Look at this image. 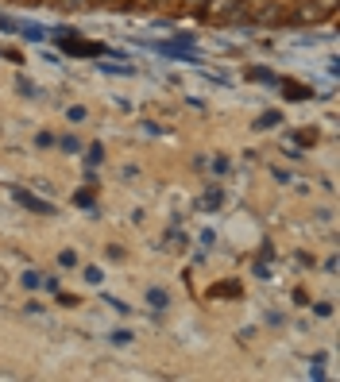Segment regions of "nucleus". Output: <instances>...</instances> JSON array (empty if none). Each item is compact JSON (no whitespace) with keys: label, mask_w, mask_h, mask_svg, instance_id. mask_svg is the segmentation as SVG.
Masks as SVG:
<instances>
[{"label":"nucleus","mask_w":340,"mask_h":382,"mask_svg":"<svg viewBox=\"0 0 340 382\" xmlns=\"http://www.w3.org/2000/svg\"><path fill=\"white\" fill-rule=\"evenodd\" d=\"M12 197H16L20 205L27 208V213H39V216H50V213H54V205H50V201L35 197V193H27V190H12Z\"/></svg>","instance_id":"1"},{"label":"nucleus","mask_w":340,"mask_h":382,"mask_svg":"<svg viewBox=\"0 0 340 382\" xmlns=\"http://www.w3.org/2000/svg\"><path fill=\"white\" fill-rule=\"evenodd\" d=\"M62 50H66V54H89V59H101V54H108L101 43H82V39H62Z\"/></svg>","instance_id":"2"},{"label":"nucleus","mask_w":340,"mask_h":382,"mask_svg":"<svg viewBox=\"0 0 340 382\" xmlns=\"http://www.w3.org/2000/svg\"><path fill=\"white\" fill-rule=\"evenodd\" d=\"M248 77H251V82H267V85H274V82H279V77H274L267 66H251V70H248Z\"/></svg>","instance_id":"3"},{"label":"nucleus","mask_w":340,"mask_h":382,"mask_svg":"<svg viewBox=\"0 0 340 382\" xmlns=\"http://www.w3.org/2000/svg\"><path fill=\"white\" fill-rule=\"evenodd\" d=\"M274 124H282L279 112H263V116L256 120V132H267V128H274Z\"/></svg>","instance_id":"4"},{"label":"nucleus","mask_w":340,"mask_h":382,"mask_svg":"<svg viewBox=\"0 0 340 382\" xmlns=\"http://www.w3.org/2000/svg\"><path fill=\"white\" fill-rule=\"evenodd\" d=\"M147 305H155V309H166V305H170V298H166V290H147Z\"/></svg>","instance_id":"5"},{"label":"nucleus","mask_w":340,"mask_h":382,"mask_svg":"<svg viewBox=\"0 0 340 382\" xmlns=\"http://www.w3.org/2000/svg\"><path fill=\"white\" fill-rule=\"evenodd\" d=\"M85 116H89V112H85L82 105H70V108H66V120H70V124H85Z\"/></svg>","instance_id":"6"},{"label":"nucleus","mask_w":340,"mask_h":382,"mask_svg":"<svg viewBox=\"0 0 340 382\" xmlns=\"http://www.w3.org/2000/svg\"><path fill=\"white\" fill-rule=\"evenodd\" d=\"M82 275H85V282H93V286H101V282H105V270H101V266H85Z\"/></svg>","instance_id":"7"},{"label":"nucleus","mask_w":340,"mask_h":382,"mask_svg":"<svg viewBox=\"0 0 340 382\" xmlns=\"http://www.w3.org/2000/svg\"><path fill=\"white\" fill-rule=\"evenodd\" d=\"M101 162H105V147L93 143V147H89V167H101Z\"/></svg>","instance_id":"8"},{"label":"nucleus","mask_w":340,"mask_h":382,"mask_svg":"<svg viewBox=\"0 0 340 382\" xmlns=\"http://www.w3.org/2000/svg\"><path fill=\"white\" fill-rule=\"evenodd\" d=\"M62 151H66V155H77V151H82V143H77L74 135H66V139H62Z\"/></svg>","instance_id":"9"},{"label":"nucleus","mask_w":340,"mask_h":382,"mask_svg":"<svg viewBox=\"0 0 340 382\" xmlns=\"http://www.w3.org/2000/svg\"><path fill=\"white\" fill-rule=\"evenodd\" d=\"M59 263L70 270V266H77V255H74V251H62V255H59Z\"/></svg>","instance_id":"10"},{"label":"nucleus","mask_w":340,"mask_h":382,"mask_svg":"<svg viewBox=\"0 0 340 382\" xmlns=\"http://www.w3.org/2000/svg\"><path fill=\"white\" fill-rule=\"evenodd\" d=\"M294 143H302V147H306V143H317V132H298V135H294Z\"/></svg>","instance_id":"11"},{"label":"nucleus","mask_w":340,"mask_h":382,"mask_svg":"<svg viewBox=\"0 0 340 382\" xmlns=\"http://www.w3.org/2000/svg\"><path fill=\"white\" fill-rule=\"evenodd\" d=\"M20 93H27V97H35V93H39V85H31V82H27V77H20Z\"/></svg>","instance_id":"12"},{"label":"nucleus","mask_w":340,"mask_h":382,"mask_svg":"<svg viewBox=\"0 0 340 382\" xmlns=\"http://www.w3.org/2000/svg\"><path fill=\"white\" fill-rule=\"evenodd\" d=\"M132 340V333H128V328H117V333H112V344H128Z\"/></svg>","instance_id":"13"},{"label":"nucleus","mask_w":340,"mask_h":382,"mask_svg":"<svg viewBox=\"0 0 340 382\" xmlns=\"http://www.w3.org/2000/svg\"><path fill=\"white\" fill-rule=\"evenodd\" d=\"M24 286H27V290H39L43 278H39V275H24Z\"/></svg>","instance_id":"14"},{"label":"nucleus","mask_w":340,"mask_h":382,"mask_svg":"<svg viewBox=\"0 0 340 382\" xmlns=\"http://www.w3.org/2000/svg\"><path fill=\"white\" fill-rule=\"evenodd\" d=\"M221 201H224V193H216V190H213V193H209V197H205V205H209V208H216V205H221Z\"/></svg>","instance_id":"15"},{"label":"nucleus","mask_w":340,"mask_h":382,"mask_svg":"<svg viewBox=\"0 0 340 382\" xmlns=\"http://www.w3.org/2000/svg\"><path fill=\"white\" fill-rule=\"evenodd\" d=\"M35 143H39V147H50V143H54V135H47V132H39V135H35Z\"/></svg>","instance_id":"16"},{"label":"nucleus","mask_w":340,"mask_h":382,"mask_svg":"<svg viewBox=\"0 0 340 382\" xmlns=\"http://www.w3.org/2000/svg\"><path fill=\"white\" fill-rule=\"evenodd\" d=\"M313 4H317L321 12H332V8H337V0H313Z\"/></svg>","instance_id":"17"},{"label":"nucleus","mask_w":340,"mask_h":382,"mask_svg":"<svg viewBox=\"0 0 340 382\" xmlns=\"http://www.w3.org/2000/svg\"><path fill=\"white\" fill-rule=\"evenodd\" d=\"M62 4H82V0H62Z\"/></svg>","instance_id":"18"},{"label":"nucleus","mask_w":340,"mask_h":382,"mask_svg":"<svg viewBox=\"0 0 340 382\" xmlns=\"http://www.w3.org/2000/svg\"><path fill=\"white\" fill-rule=\"evenodd\" d=\"M193 4H198V8H201V4H205V0H193Z\"/></svg>","instance_id":"19"}]
</instances>
